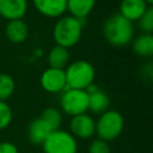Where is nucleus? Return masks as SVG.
<instances>
[{
  "instance_id": "nucleus-1",
  "label": "nucleus",
  "mask_w": 153,
  "mask_h": 153,
  "mask_svg": "<svg viewBox=\"0 0 153 153\" xmlns=\"http://www.w3.org/2000/svg\"><path fill=\"white\" fill-rule=\"evenodd\" d=\"M103 35L111 45L124 47L134 38V24L120 13H114L104 22Z\"/></svg>"
},
{
  "instance_id": "nucleus-16",
  "label": "nucleus",
  "mask_w": 153,
  "mask_h": 153,
  "mask_svg": "<svg viewBox=\"0 0 153 153\" xmlns=\"http://www.w3.org/2000/svg\"><path fill=\"white\" fill-rule=\"evenodd\" d=\"M47 61H48L49 67H51V68L65 69L69 63V51L67 48L55 44L50 49Z\"/></svg>"
},
{
  "instance_id": "nucleus-20",
  "label": "nucleus",
  "mask_w": 153,
  "mask_h": 153,
  "mask_svg": "<svg viewBox=\"0 0 153 153\" xmlns=\"http://www.w3.org/2000/svg\"><path fill=\"white\" fill-rule=\"evenodd\" d=\"M137 25L142 33H152L153 32V8L149 6L147 11L140 17L137 20Z\"/></svg>"
},
{
  "instance_id": "nucleus-22",
  "label": "nucleus",
  "mask_w": 153,
  "mask_h": 153,
  "mask_svg": "<svg viewBox=\"0 0 153 153\" xmlns=\"http://www.w3.org/2000/svg\"><path fill=\"white\" fill-rule=\"evenodd\" d=\"M88 153H111V149L106 141L97 137L96 140H93L90 143Z\"/></svg>"
},
{
  "instance_id": "nucleus-5",
  "label": "nucleus",
  "mask_w": 153,
  "mask_h": 153,
  "mask_svg": "<svg viewBox=\"0 0 153 153\" xmlns=\"http://www.w3.org/2000/svg\"><path fill=\"white\" fill-rule=\"evenodd\" d=\"M44 153H76V139L61 128L53 130L41 145Z\"/></svg>"
},
{
  "instance_id": "nucleus-4",
  "label": "nucleus",
  "mask_w": 153,
  "mask_h": 153,
  "mask_svg": "<svg viewBox=\"0 0 153 153\" xmlns=\"http://www.w3.org/2000/svg\"><path fill=\"white\" fill-rule=\"evenodd\" d=\"M124 128V118L117 110H106L96 121V134L98 139L106 142L117 139Z\"/></svg>"
},
{
  "instance_id": "nucleus-8",
  "label": "nucleus",
  "mask_w": 153,
  "mask_h": 153,
  "mask_svg": "<svg viewBox=\"0 0 153 153\" xmlns=\"http://www.w3.org/2000/svg\"><path fill=\"white\" fill-rule=\"evenodd\" d=\"M69 133L75 139H90L96 134V121L87 112L75 115L71 118Z\"/></svg>"
},
{
  "instance_id": "nucleus-11",
  "label": "nucleus",
  "mask_w": 153,
  "mask_h": 153,
  "mask_svg": "<svg viewBox=\"0 0 153 153\" xmlns=\"http://www.w3.org/2000/svg\"><path fill=\"white\" fill-rule=\"evenodd\" d=\"M32 5L48 18H60L67 11V0H32Z\"/></svg>"
},
{
  "instance_id": "nucleus-17",
  "label": "nucleus",
  "mask_w": 153,
  "mask_h": 153,
  "mask_svg": "<svg viewBox=\"0 0 153 153\" xmlns=\"http://www.w3.org/2000/svg\"><path fill=\"white\" fill-rule=\"evenodd\" d=\"M94 5L96 0H67V11L69 16L82 20L92 12Z\"/></svg>"
},
{
  "instance_id": "nucleus-10",
  "label": "nucleus",
  "mask_w": 153,
  "mask_h": 153,
  "mask_svg": "<svg viewBox=\"0 0 153 153\" xmlns=\"http://www.w3.org/2000/svg\"><path fill=\"white\" fill-rule=\"evenodd\" d=\"M27 11V0H0V17L8 20L23 19Z\"/></svg>"
},
{
  "instance_id": "nucleus-21",
  "label": "nucleus",
  "mask_w": 153,
  "mask_h": 153,
  "mask_svg": "<svg viewBox=\"0 0 153 153\" xmlns=\"http://www.w3.org/2000/svg\"><path fill=\"white\" fill-rule=\"evenodd\" d=\"M12 120H13V111L11 106L6 102L0 100V130H4L7 127H10Z\"/></svg>"
},
{
  "instance_id": "nucleus-6",
  "label": "nucleus",
  "mask_w": 153,
  "mask_h": 153,
  "mask_svg": "<svg viewBox=\"0 0 153 153\" xmlns=\"http://www.w3.org/2000/svg\"><path fill=\"white\" fill-rule=\"evenodd\" d=\"M61 110L71 117L88 111V94L86 90L66 88L60 96Z\"/></svg>"
},
{
  "instance_id": "nucleus-3",
  "label": "nucleus",
  "mask_w": 153,
  "mask_h": 153,
  "mask_svg": "<svg viewBox=\"0 0 153 153\" xmlns=\"http://www.w3.org/2000/svg\"><path fill=\"white\" fill-rule=\"evenodd\" d=\"M66 82L68 88L86 90L93 84L96 71L92 63L86 60H76L65 68Z\"/></svg>"
},
{
  "instance_id": "nucleus-9",
  "label": "nucleus",
  "mask_w": 153,
  "mask_h": 153,
  "mask_svg": "<svg viewBox=\"0 0 153 153\" xmlns=\"http://www.w3.org/2000/svg\"><path fill=\"white\" fill-rule=\"evenodd\" d=\"M86 92L88 94V111L100 115L104 111L109 110L110 98L103 90L92 84L86 88Z\"/></svg>"
},
{
  "instance_id": "nucleus-23",
  "label": "nucleus",
  "mask_w": 153,
  "mask_h": 153,
  "mask_svg": "<svg viewBox=\"0 0 153 153\" xmlns=\"http://www.w3.org/2000/svg\"><path fill=\"white\" fill-rule=\"evenodd\" d=\"M0 153H19V149L13 142L1 141L0 142Z\"/></svg>"
},
{
  "instance_id": "nucleus-14",
  "label": "nucleus",
  "mask_w": 153,
  "mask_h": 153,
  "mask_svg": "<svg viewBox=\"0 0 153 153\" xmlns=\"http://www.w3.org/2000/svg\"><path fill=\"white\" fill-rule=\"evenodd\" d=\"M5 36L10 42L20 44L25 42L29 36V26L23 19L8 20L5 26Z\"/></svg>"
},
{
  "instance_id": "nucleus-24",
  "label": "nucleus",
  "mask_w": 153,
  "mask_h": 153,
  "mask_svg": "<svg viewBox=\"0 0 153 153\" xmlns=\"http://www.w3.org/2000/svg\"><path fill=\"white\" fill-rule=\"evenodd\" d=\"M145 1H146V2H147V4L149 5V6H151V5L153 4V0H145Z\"/></svg>"
},
{
  "instance_id": "nucleus-18",
  "label": "nucleus",
  "mask_w": 153,
  "mask_h": 153,
  "mask_svg": "<svg viewBox=\"0 0 153 153\" xmlns=\"http://www.w3.org/2000/svg\"><path fill=\"white\" fill-rule=\"evenodd\" d=\"M16 90V82L12 75L7 73H0V100L6 102L12 97Z\"/></svg>"
},
{
  "instance_id": "nucleus-15",
  "label": "nucleus",
  "mask_w": 153,
  "mask_h": 153,
  "mask_svg": "<svg viewBox=\"0 0 153 153\" xmlns=\"http://www.w3.org/2000/svg\"><path fill=\"white\" fill-rule=\"evenodd\" d=\"M133 51L140 57H151L153 55V36L152 33H141L131 39Z\"/></svg>"
},
{
  "instance_id": "nucleus-19",
  "label": "nucleus",
  "mask_w": 153,
  "mask_h": 153,
  "mask_svg": "<svg viewBox=\"0 0 153 153\" xmlns=\"http://www.w3.org/2000/svg\"><path fill=\"white\" fill-rule=\"evenodd\" d=\"M41 117L45 120L49 126L55 130L59 129L62 124V112L56 108H47L43 110Z\"/></svg>"
},
{
  "instance_id": "nucleus-2",
  "label": "nucleus",
  "mask_w": 153,
  "mask_h": 153,
  "mask_svg": "<svg viewBox=\"0 0 153 153\" xmlns=\"http://www.w3.org/2000/svg\"><path fill=\"white\" fill-rule=\"evenodd\" d=\"M82 35V20L73 16H61L54 25L53 38L56 45L72 48L76 45Z\"/></svg>"
},
{
  "instance_id": "nucleus-13",
  "label": "nucleus",
  "mask_w": 153,
  "mask_h": 153,
  "mask_svg": "<svg viewBox=\"0 0 153 153\" xmlns=\"http://www.w3.org/2000/svg\"><path fill=\"white\" fill-rule=\"evenodd\" d=\"M149 5L145 0H121L118 13L131 23L137 22Z\"/></svg>"
},
{
  "instance_id": "nucleus-7",
  "label": "nucleus",
  "mask_w": 153,
  "mask_h": 153,
  "mask_svg": "<svg viewBox=\"0 0 153 153\" xmlns=\"http://www.w3.org/2000/svg\"><path fill=\"white\" fill-rule=\"evenodd\" d=\"M42 88L48 93H61L67 88L65 69H57L48 67L43 71L39 78Z\"/></svg>"
},
{
  "instance_id": "nucleus-12",
  "label": "nucleus",
  "mask_w": 153,
  "mask_h": 153,
  "mask_svg": "<svg viewBox=\"0 0 153 153\" xmlns=\"http://www.w3.org/2000/svg\"><path fill=\"white\" fill-rule=\"evenodd\" d=\"M54 129L42 117L32 120L27 127V139L35 146H41Z\"/></svg>"
}]
</instances>
